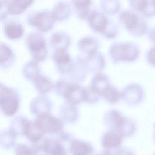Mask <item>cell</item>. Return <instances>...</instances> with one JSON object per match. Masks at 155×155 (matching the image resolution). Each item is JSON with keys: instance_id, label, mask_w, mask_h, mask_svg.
<instances>
[{"instance_id": "cell-31", "label": "cell", "mask_w": 155, "mask_h": 155, "mask_svg": "<svg viewBox=\"0 0 155 155\" xmlns=\"http://www.w3.org/2000/svg\"><path fill=\"white\" fill-rule=\"evenodd\" d=\"M33 81L37 90L42 94L48 93L53 87L52 83L49 79L40 74Z\"/></svg>"}, {"instance_id": "cell-18", "label": "cell", "mask_w": 155, "mask_h": 155, "mask_svg": "<svg viewBox=\"0 0 155 155\" xmlns=\"http://www.w3.org/2000/svg\"><path fill=\"white\" fill-rule=\"evenodd\" d=\"M77 45L79 51L87 56L97 51L99 42L95 37L87 36L80 39Z\"/></svg>"}, {"instance_id": "cell-26", "label": "cell", "mask_w": 155, "mask_h": 155, "mask_svg": "<svg viewBox=\"0 0 155 155\" xmlns=\"http://www.w3.org/2000/svg\"><path fill=\"white\" fill-rule=\"evenodd\" d=\"M71 150L73 155H90L93 152L94 148L88 143L74 140L71 143Z\"/></svg>"}, {"instance_id": "cell-32", "label": "cell", "mask_w": 155, "mask_h": 155, "mask_svg": "<svg viewBox=\"0 0 155 155\" xmlns=\"http://www.w3.org/2000/svg\"><path fill=\"white\" fill-rule=\"evenodd\" d=\"M15 155H38L39 152L37 145L23 143L17 144L14 147Z\"/></svg>"}, {"instance_id": "cell-34", "label": "cell", "mask_w": 155, "mask_h": 155, "mask_svg": "<svg viewBox=\"0 0 155 155\" xmlns=\"http://www.w3.org/2000/svg\"><path fill=\"white\" fill-rule=\"evenodd\" d=\"M101 6L103 11L108 15H113L118 13L121 7L120 2L117 0L101 1Z\"/></svg>"}, {"instance_id": "cell-29", "label": "cell", "mask_w": 155, "mask_h": 155, "mask_svg": "<svg viewBox=\"0 0 155 155\" xmlns=\"http://www.w3.org/2000/svg\"><path fill=\"white\" fill-rule=\"evenodd\" d=\"M22 72L26 79L33 81L40 75V68L38 63L33 60L28 61L23 67Z\"/></svg>"}, {"instance_id": "cell-25", "label": "cell", "mask_w": 155, "mask_h": 155, "mask_svg": "<svg viewBox=\"0 0 155 155\" xmlns=\"http://www.w3.org/2000/svg\"><path fill=\"white\" fill-rule=\"evenodd\" d=\"M28 119L24 116L15 117L11 121L8 129L16 138L23 136L24 130Z\"/></svg>"}, {"instance_id": "cell-17", "label": "cell", "mask_w": 155, "mask_h": 155, "mask_svg": "<svg viewBox=\"0 0 155 155\" xmlns=\"http://www.w3.org/2000/svg\"><path fill=\"white\" fill-rule=\"evenodd\" d=\"M15 58L14 51L7 44L0 42V68L6 69L14 63Z\"/></svg>"}, {"instance_id": "cell-23", "label": "cell", "mask_w": 155, "mask_h": 155, "mask_svg": "<svg viewBox=\"0 0 155 155\" xmlns=\"http://www.w3.org/2000/svg\"><path fill=\"white\" fill-rule=\"evenodd\" d=\"M110 84L108 78L105 74L99 72L96 73L94 76L90 86L101 96L103 92L110 85Z\"/></svg>"}, {"instance_id": "cell-14", "label": "cell", "mask_w": 155, "mask_h": 155, "mask_svg": "<svg viewBox=\"0 0 155 155\" xmlns=\"http://www.w3.org/2000/svg\"><path fill=\"white\" fill-rule=\"evenodd\" d=\"M124 137L119 132L109 129L102 136L101 145L107 149L117 148L120 146Z\"/></svg>"}, {"instance_id": "cell-7", "label": "cell", "mask_w": 155, "mask_h": 155, "mask_svg": "<svg viewBox=\"0 0 155 155\" xmlns=\"http://www.w3.org/2000/svg\"><path fill=\"white\" fill-rule=\"evenodd\" d=\"M52 58L60 73L64 75H70L74 68V62L67 50H55Z\"/></svg>"}, {"instance_id": "cell-19", "label": "cell", "mask_w": 155, "mask_h": 155, "mask_svg": "<svg viewBox=\"0 0 155 155\" xmlns=\"http://www.w3.org/2000/svg\"><path fill=\"white\" fill-rule=\"evenodd\" d=\"M64 98L67 102L75 105L84 101V87L72 83L68 88Z\"/></svg>"}, {"instance_id": "cell-2", "label": "cell", "mask_w": 155, "mask_h": 155, "mask_svg": "<svg viewBox=\"0 0 155 155\" xmlns=\"http://www.w3.org/2000/svg\"><path fill=\"white\" fill-rule=\"evenodd\" d=\"M20 97L14 88L0 82V110L8 117L14 115L19 108Z\"/></svg>"}, {"instance_id": "cell-13", "label": "cell", "mask_w": 155, "mask_h": 155, "mask_svg": "<svg viewBox=\"0 0 155 155\" xmlns=\"http://www.w3.org/2000/svg\"><path fill=\"white\" fill-rule=\"evenodd\" d=\"M155 0H130L131 10L139 13L144 17H150L155 14Z\"/></svg>"}, {"instance_id": "cell-15", "label": "cell", "mask_w": 155, "mask_h": 155, "mask_svg": "<svg viewBox=\"0 0 155 155\" xmlns=\"http://www.w3.org/2000/svg\"><path fill=\"white\" fill-rule=\"evenodd\" d=\"M52 105L48 98L44 95H41L32 101L30 104V110L33 114L38 116L50 113Z\"/></svg>"}, {"instance_id": "cell-5", "label": "cell", "mask_w": 155, "mask_h": 155, "mask_svg": "<svg viewBox=\"0 0 155 155\" xmlns=\"http://www.w3.org/2000/svg\"><path fill=\"white\" fill-rule=\"evenodd\" d=\"M55 21L51 10H48L32 11L26 17L27 23L40 32H45L51 29Z\"/></svg>"}, {"instance_id": "cell-6", "label": "cell", "mask_w": 155, "mask_h": 155, "mask_svg": "<svg viewBox=\"0 0 155 155\" xmlns=\"http://www.w3.org/2000/svg\"><path fill=\"white\" fill-rule=\"evenodd\" d=\"M35 121L44 133L57 132L63 127L62 120L50 113L37 116Z\"/></svg>"}, {"instance_id": "cell-11", "label": "cell", "mask_w": 155, "mask_h": 155, "mask_svg": "<svg viewBox=\"0 0 155 155\" xmlns=\"http://www.w3.org/2000/svg\"><path fill=\"white\" fill-rule=\"evenodd\" d=\"M3 29L5 36L12 40L20 38L24 32V27L22 23L14 19H9L5 21Z\"/></svg>"}, {"instance_id": "cell-4", "label": "cell", "mask_w": 155, "mask_h": 155, "mask_svg": "<svg viewBox=\"0 0 155 155\" xmlns=\"http://www.w3.org/2000/svg\"><path fill=\"white\" fill-rule=\"evenodd\" d=\"M25 41L33 60L38 63L46 58L48 54L46 42L40 32H30L26 36Z\"/></svg>"}, {"instance_id": "cell-39", "label": "cell", "mask_w": 155, "mask_h": 155, "mask_svg": "<svg viewBox=\"0 0 155 155\" xmlns=\"http://www.w3.org/2000/svg\"><path fill=\"white\" fill-rule=\"evenodd\" d=\"M115 155H135L131 150L126 148H119L114 151Z\"/></svg>"}, {"instance_id": "cell-16", "label": "cell", "mask_w": 155, "mask_h": 155, "mask_svg": "<svg viewBox=\"0 0 155 155\" xmlns=\"http://www.w3.org/2000/svg\"><path fill=\"white\" fill-rule=\"evenodd\" d=\"M71 2L77 17L82 20H86L89 15L95 10L91 1L73 0Z\"/></svg>"}, {"instance_id": "cell-9", "label": "cell", "mask_w": 155, "mask_h": 155, "mask_svg": "<svg viewBox=\"0 0 155 155\" xmlns=\"http://www.w3.org/2000/svg\"><path fill=\"white\" fill-rule=\"evenodd\" d=\"M110 20L102 12L94 10L89 15L86 21L93 31L102 35Z\"/></svg>"}, {"instance_id": "cell-35", "label": "cell", "mask_w": 155, "mask_h": 155, "mask_svg": "<svg viewBox=\"0 0 155 155\" xmlns=\"http://www.w3.org/2000/svg\"><path fill=\"white\" fill-rule=\"evenodd\" d=\"M72 83L65 79H60L55 84L54 89L59 95L64 98L68 88Z\"/></svg>"}, {"instance_id": "cell-27", "label": "cell", "mask_w": 155, "mask_h": 155, "mask_svg": "<svg viewBox=\"0 0 155 155\" xmlns=\"http://www.w3.org/2000/svg\"><path fill=\"white\" fill-rule=\"evenodd\" d=\"M31 0H8L9 13L18 15L25 11L33 3Z\"/></svg>"}, {"instance_id": "cell-12", "label": "cell", "mask_w": 155, "mask_h": 155, "mask_svg": "<svg viewBox=\"0 0 155 155\" xmlns=\"http://www.w3.org/2000/svg\"><path fill=\"white\" fill-rule=\"evenodd\" d=\"M125 119V116L118 110L115 109L107 111L104 117V123L109 129L118 131L123 126Z\"/></svg>"}, {"instance_id": "cell-36", "label": "cell", "mask_w": 155, "mask_h": 155, "mask_svg": "<svg viewBox=\"0 0 155 155\" xmlns=\"http://www.w3.org/2000/svg\"><path fill=\"white\" fill-rule=\"evenodd\" d=\"M84 101L89 103H94L100 99L101 95L93 90L90 86L84 87Z\"/></svg>"}, {"instance_id": "cell-28", "label": "cell", "mask_w": 155, "mask_h": 155, "mask_svg": "<svg viewBox=\"0 0 155 155\" xmlns=\"http://www.w3.org/2000/svg\"><path fill=\"white\" fill-rule=\"evenodd\" d=\"M61 114L62 118L68 122H73L78 117V111L76 105L67 101L61 107Z\"/></svg>"}, {"instance_id": "cell-3", "label": "cell", "mask_w": 155, "mask_h": 155, "mask_svg": "<svg viewBox=\"0 0 155 155\" xmlns=\"http://www.w3.org/2000/svg\"><path fill=\"white\" fill-rule=\"evenodd\" d=\"M109 52L113 61L117 63L135 60L139 55L140 50L138 46L133 43L117 42L111 45Z\"/></svg>"}, {"instance_id": "cell-8", "label": "cell", "mask_w": 155, "mask_h": 155, "mask_svg": "<svg viewBox=\"0 0 155 155\" xmlns=\"http://www.w3.org/2000/svg\"><path fill=\"white\" fill-rule=\"evenodd\" d=\"M121 98L124 102L130 105L140 103L144 96L143 88L137 84H131L126 86L121 92Z\"/></svg>"}, {"instance_id": "cell-21", "label": "cell", "mask_w": 155, "mask_h": 155, "mask_svg": "<svg viewBox=\"0 0 155 155\" xmlns=\"http://www.w3.org/2000/svg\"><path fill=\"white\" fill-rule=\"evenodd\" d=\"M41 151L47 155H66L62 146L56 140L46 139L40 146Z\"/></svg>"}, {"instance_id": "cell-20", "label": "cell", "mask_w": 155, "mask_h": 155, "mask_svg": "<svg viewBox=\"0 0 155 155\" xmlns=\"http://www.w3.org/2000/svg\"><path fill=\"white\" fill-rule=\"evenodd\" d=\"M50 42L55 50H67L70 45L71 38L66 33L62 31H57L52 35L50 39Z\"/></svg>"}, {"instance_id": "cell-33", "label": "cell", "mask_w": 155, "mask_h": 155, "mask_svg": "<svg viewBox=\"0 0 155 155\" xmlns=\"http://www.w3.org/2000/svg\"><path fill=\"white\" fill-rule=\"evenodd\" d=\"M101 96L107 102L115 104L121 98V92L115 87L110 85L103 92Z\"/></svg>"}, {"instance_id": "cell-1", "label": "cell", "mask_w": 155, "mask_h": 155, "mask_svg": "<svg viewBox=\"0 0 155 155\" xmlns=\"http://www.w3.org/2000/svg\"><path fill=\"white\" fill-rule=\"evenodd\" d=\"M118 18L124 28L134 36H142L148 31V25L144 17L131 9L121 11Z\"/></svg>"}, {"instance_id": "cell-40", "label": "cell", "mask_w": 155, "mask_h": 155, "mask_svg": "<svg viewBox=\"0 0 155 155\" xmlns=\"http://www.w3.org/2000/svg\"><path fill=\"white\" fill-rule=\"evenodd\" d=\"M154 28H152L149 29L148 31V36L150 39L152 41L154 42Z\"/></svg>"}, {"instance_id": "cell-10", "label": "cell", "mask_w": 155, "mask_h": 155, "mask_svg": "<svg viewBox=\"0 0 155 155\" xmlns=\"http://www.w3.org/2000/svg\"><path fill=\"white\" fill-rule=\"evenodd\" d=\"M84 58L86 68L89 71L96 73H99L105 66V58L98 51Z\"/></svg>"}, {"instance_id": "cell-37", "label": "cell", "mask_w": 155, "mask_h": 155, "mask_svg": "<svg viewBox=\"0 0 155 155\" xmlns=\"http://www.w3.org/2000/svg\"><path fill=\"white\" fill-rule=\"evenodd\" d=\"M9 14L8 0H0V21L4 20Z\"/></svg>"}, {"instance_id": "cell-38", "label": "cell", "mask_w": 155, "mask_h": 155, "mask_svg": "<svg viewBox=\"0 0 155 155\" xmlns=\"http://www.w3.org/2000/svg\"><path fill=\"white\" fill-rule=\"evenodd\" d=\"M146 59L149 64L152 66L155 65L154 45L152 46L148 50L146 54Z\"/></svg>"}, {"instance_id": "cell-41", "label": "cell", "mask_w": 155, "mask_h": 155, "mask_svg": "<svg viewBox=\"0 0 155 155\" xmlns=\"http://www.w3.org/2000/svg\"><path fill=\"white\" fill-rule=\"evenodd\" d=\"M97 155H115L114 152L108 150H105L97 154Z\"/></svg>"}, {"instance_id": "cell-22", "label": "cell", "mask_w": 155, "mask_h": 155, "mask_svg": "<svg viewBox=\"0 0 155 155\" xmlns=\"http://www.w3.org/2000/svg\"><path fill=\"white\" fill-rule=\"evenodd\" d=\"M44 134L35 121L28 120L25 127L24 136L31 141L35 143L41 139Z\"/></svg>"}, {"instance_id": "cell-24", "label": "cell", "mask_w": 155, "mask_h": 155, "mask_svg": "<svg viewBox=\"0 0 155 155\" xmlns=\"http://www.w3.org/2000/svg\"><path fill=\"white\" fill-rule=\"evenodd\" d=\"M51 11L55 21H61L69 16L71 11V6L68 2L60 1L55 4Z\"/></svg>"}, {"instance_id": "cell-30", "label": "cell", "mask_w": 155, "mask_h": 155, "mask_svg": "<svg viewBox=\"0 0 155 155\" xmlns=\"http://www.w3.org/2000/svg\"><path fill=\"white\" fill-rule=\"evenodd\" d=\"M16 138L8 128L3 130L0 131V146L6 150L14 148L17 144Z\"/></svg>"}]
</instances>
